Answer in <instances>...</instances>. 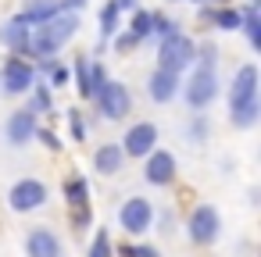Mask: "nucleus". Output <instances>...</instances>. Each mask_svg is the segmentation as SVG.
<instances>
[{
  "label": "nucleus",
  "mask_w": 261,
  "mask_h": 257,
  "mask_svg": "<svg viewBox=\"0 0 261 257\" xmlns=\"http://www.w3.org/2000/svg\"><path fill=\"white\" fill-rule=\"evenodd\" d=\"M104 82H108V75H104V68H100L97 61H93V65H90L86 58L75 61V86H79V97H83V100H93Z\"/></svg>",
  "instance_id": "13"
},
{
  "label": "nucleus",
  "mask_w": 261,
  "mask_h": 257,
  "mask_svg": "<svg viewBox=\"0 0 261 257\" xmlns=\"http://www.w3.org/2000/svg\"><path fill=\"white\" fill-rule=\"evenodd\" d=\"M86 8V0H58V11H79Z\"/></svg>",
  "instance_id": "33"
},
{
  "label": "nucleus",
  "mask_w": 261,
  "mask_h": 257,
  "mask_svg": "<svg viewBox=\"0 0 261 257\" xmlns=\"http://www.w3.org/2000/svg\"><path fill=\"white\" fill-rule=\"evenodd\" d=\"M50 15H58V0H29V4L15 15V22H22L25 29H33V25L47 22Z\"/></svg>",
  "instance_id": "17"
},
{
  "label": "nucleus",
  "mask_w": 261,
  "mask_h": 257,
  "mask_svg": "<svg viewBox=\"0 0 261 257\" xmlns=\"http://www.w3.org/2000/svg\"><path fill=\"white\" fill-rule=\"evenodd\" d=\"M0 43H4V47H11L15 54H22L25 58V43H29V29L22 25V22H4V25H0Z\"/></svg>",
  "instance_id": "18"
},
{
  "label": "nucleus",
  "mask_w": 261,
  "mask_h": 257,
  "mask_svg": "<svg viewBox=\"0 0 261 257\" xmlns=\"http://www.w3.org/2000/svg\"><path fill=\"white\" fill-rule=\"evenodd\" d=\"M182 97H186V104L193 107V111H204L215 97H218V75H215V68H204V65H197V72H193V79L179 90Z\"/></svg>",
  "instance_id": "5"
},
{
  "label": "nucleus",
  "mask_w": 261,
  "mask_h": 257,
  "mask_svg": "<svg viewBox=\"0 0 261 257\" xmlns=\"http://www.w3.org/2000/svg\"><path fill=\"white\" fill-rule=\"evenodd\" d=\"M97 111L108 118V122H122L129 111H133V93H129V86L125 82H115V79H108L100 90H97Z\"/></svg>",
  "instance_id": "4"
},
{
  "label": "nucleus",
  "mask_w": 261,
  "mask_h": 257,
  "mask_svg": "<svg viewBox=\"0 0 261 257\" xmlns=\"http://www.w3.org/2000/svg\"><path fill=\"white\" fill-rule=\"evenodd\" d=\"M118 8H115V0L111 4H104V11H100V40H111L115 33H118Z\"/></svg>",
  "instance_id": "25"
},
{
  "label": "nucleus",
  "mask_w": 261,
  "mask_h": 257,
  "mask_svg": "<svg viewBox=\"0 0 261 257\" xmlns=\"http://www.w3.org/2000/svg\"><path fill=\"white\" fill-rule=\"evenodd\" d=\"M40 72H47V75H50V90H65V86H68V79H72L68 65H58L54 58H40Z\"/></svg>",
  "instance_id": "20"
},
{
  "label": "nucleus",
  "mask_w": 261,
  "mask_h": 257,
  "mask_svg": "<svg viewBox=\"0 0 261 257\" xmlns=\"http://www.w3.org/2000/svg\"><path fill=\"white\" fill-rule=\"evenodd\" d=\"M79 29V15L75 11H58L47 22L29 29V43H25V58H54Z\"/></svg>",
  "instance_id": "1"
},
{
  "label": "nucleus",
  "mask_w": 261,
  "mask_h": 257,
  "mask_svg": "<svg viewBox=\"0 0 261 257\" xmlns=\"http://www.w3.org/2000/svg\"><path fill=\"white\" fill-rule=\"evenodd\" d=\"M90 257H111V239H108V232L100 229L97 236H93V246H90Z\"/></svg>",
  "instance_id": "26"
},
{
  "label": "nucleus",
  "mask_w": 261,
  "mask_h": 257,
  "mask_svg": "<svg viewBox=\"0 0 261 257\" xmlns=\"http://www.w3.org/2000/svg\"><path fill=\"white\" fill-rule=\"evenodd\" d=\"M0 82H4V93L8 97H22L36 82V65H29L22 54H15V58L4 61V75H0Z\"/></svg>",
  "instance_id": "8"
},
{
  "label": "nucleus",
  "mask_w": 261,
  "mask_h": 257,
  "mask_svg": "<svg viewBox=\"0 0 261 257\" xmlns=\"http://www.w3.org/2000/svg\"><path fill=\"white\" fill-rule=\"evenodd\" d=\"M65 196L72 207H90V182L86 179H68L65 182Z\"/></svg>",
  "instance_id": "21"
},
{
  "label": "nucleus",
  "mask_w": 261,
  "mask_h": 257,
  "mask_svg": "<svg viewBox=\"0 0 261 257\" xmlns=\"http://www.w3.org/2000/svg\"><path fill=\"white\" fill-rule=\"evenodd\" d=\"M129 33L136 36V40H150L154 36V15L150 11H133V22H129Z\"/></svg>",
  "instance_id": "22"
},
{
  "label": "nucleus",
  "mask_w": 261,
  "mask_h": 257,
  "mask_svg": "<svg viewBox=\"0 0 261 257\" xmlns=\"http://www.w3.org/2000/svg\"><path fill=\"white\" fill-rule=\"evenodd\" d=\"M25 253H29V257H61L65 246H61L58 232H50V229H33V232L25 236Z\"/></svg>",
  "instance_id": "15"
},
{
  "label": "nucleus",
  "mask_w": 261,
  "mask_h": 257,
  "mask_svg": "<svg viewBox=\"0 0 261 257\" xmlns=\"http://www.w3.org/2000/svg\"><path fill=\"white\" fill-rule=\"evenodd\" d=\"M122 154L125 157H147L154 147H158V125L154 122H136L129 125V132L122 136Z\"/></svg>",
  "instance_id": "9"
},
{
  "label": "nucleus",
  "mask_w": 261,
  "mask_h": 257,
  "mask_svg": "<svg viewBox=\"0 0 261 257\" xmlns=\"http://www.w3.org/2000/svg\"><path fill=\"white\" fill-rule=\"evenodd\" d=\"M29 93H33V97H29V111H33V115H47V111H50V90H47L43 82H33Z\"/></svg>",
  "instance_id": "24"
},
{
  "label": "nucleus",
  "mask_w": 261,
  "mask_h": 257,
  "mask_svg": "<svg viewBox=\"0 0 261 257\" xmlns=\"http://www.w3.org/2000/svg\"><path fill=\"white\" fill-rule=\"evenodd\" d=\"M4 136H8L11 147H25V143L36 136V115H33L29 107L15 111V115L8 118V125H4Z\"/></svg>",
  "instance_id": "14"
},
{
  "label": "nucleus",
  "mask_w": 261,
  "mask_h": 257,
  "mask_svg": "<svg viewBox=\"0 0 261 257\" xmlns=\"http://www.w3.org/2000/svg\"><path fill=\"white\" fill-rule=\"evenodd\" d=\"M175 172H179V164H175V154H168V150H150L147 157H143V179L150 182V186H168V182H175Z\"/></svg>",
  "instance_id": "10"
},
{
  "label": "nucleus",
  "mask_w": 261,
  "mask_h": 257,
  "mask_svg": "<svg viewBox=\"0 0 261 257\" xmlns=\"http://www.w3.org/2000/svg\"><path fill=\"white\" fill-rule=\"evenodd\" d=\"M118 221L129 236H143L147 229H154V204L147 196H129L118 207Z\"/></svg>",
  "instance_id": "6"
},
{
  "label": "nucleus",
  "mask_w": 261,
  "mask_h": 257,
  "mask_svg": "<svg viewBox=\"0 0 261 257\" xmlns=\"http://www.w3.org/2000/svg\"><path fill=\"white\" fill-rule=\"evenodd\" d=\"M175 29H179L175 22H168V18L154 15V36H168V33H175Z\"/></svg>",
  "instance_id": "28"
},
{
  "label": "nucleus",
  "mask_w": 261,
  "mask_h": 257,
  "mask_svg": "<svg viewBox=\"0 0 261 257\" xmlns=\"http://www.w3.org/2000/svg\"><path fill=\"white\" fill-rule=\"evenodd\" d=\"M118 11H136V0H115Z\"/></svg>",
  "instance_id": "36"
},
{
  "label": "nucleus",
  "mask_w": 261,
  "mask_h": 257,
  "mask_svg": "<svg viewBox=\"0 0 261 257\" xmlns=\"http://www.w3.org/2000/svg\"><path fill=\"white\" fill-rule=\"evenodd\" d=\"M47 182H40V179H22V182H15L11 189H8V204H11V211H18V214H25V211H40L43 204H47Z\"/></svg>",
  "instance_id": "7"
},
{
  "label": "nucleus",
  "mask_w": 261,
  "mask_h": 257,
  "mask_svg": "<svg viewBox=\"0 0 261 257\" xmlns=\"http://www.w3.org/2000/svg\"><path fill=\"white\" fill-rule=\"evenodd\" d=\"M200 15H207L218 29H225V33H236L240 29V22H243V11H236V8H218V11H200Z\"/></svg>",
  "instance_id": "19"
},
{
  "label": "nucleus",
  "mask_w": 261,
  "mask_h": 257,
  "mask_svg": "<svg viewBox=\"0 0 261 257\" xmlns=\"http://www.w3.org/2000/svg\"><path fill=\"white\" fill-rule=\"evenodd\" d=\"M193 136H197V139L207 136V122H204V118H193Z\"/></svg>",
  "instance_id": "34"
},
{
  "label": "nucleus",
  "mask_w": 261,
  "mask_h": 257,
  "mask_svg": "<svg viewBox=\"0 0 261 257\" xmlns=\"http://www.w3.org/2000/svg\"><path fill=\"white\" fill-rule=\"evenodd\" d=\"M72 225H75V229H86V225H90V207H75Z\"/></svg>",
  "instance_id": "31"
},
{
  "label": "nucleus",
  "mask_w": 261,
  "mask_h": 257,
  "mask_svg": "<svg viewBox=\"0 0 261 257\" xmlns=\"http://www.w3.org/2000/svg\"><path fill=\"white\" fill-rule=\"evenodd\" d=\"M215 54H218V50H215V43H204V47L197 50V61H200L204 68H215V61H218Z\"/></svg>",
  "instance_id": "27"
},
{
  "label": "nucleus",
  "mask_w": 261,
  "mask_h": 257,
  "mask_svg": "<svg viewBox=\"0 0 261 257\" xmlns=\"http://www.w3.org/2000/svg\"><path fill=\"white\" fill-rule=\"evenodd\" d=\"M197 61V43L186 36V33H168L161 36V47H158V68H168V72H186L190 65Z\"/></svg>",
  "instance_id": "3"
},
{
  "label": "nucleus",
  "mask_w": 261,
  "mask_h": 257,
  "mask_svg": "<svg viewBox=\"0 0 261 257\" xmlns=\"http://www.w3.org/2000/svg\"><path fill=\"white\" fill-rule=\"evenodd\" d=\"M190 239L193 243H200V246H207V243H215L218 239V229H222V221H218V211L211 207V204H200V207H193V214H190Z\"/></svg>",
  "instance_id": "11"
},
{
  "label": "nucleus",
  "mask_w": 261,
  "mask_h": 257,
  "mask_svg": "<svg viewBox=\"0 0 261 257\" xmlns=\"http://www.w3.org/2000/svg\"><path fill=\"white\" fill-rule=\"evenodd\" d=\"M122 164H125V154H122L118 143H100V147H97V154H93V168H97L100 175H118Z\"/></svg>",
  "instance_id": "16"
},
{
  "label": "nucleus",
  "mask_w": 261,
  "mask_h": 257,
  "mask_svg": "<svg viewBox=\"0 0 261 257\" xmlns=\"http://www.w3.org/2000/svg\"><path fill=\"white\" fill-rule=\"evenodd\" d=\"M240 29L247 33L250 47L257 50V47H261V18H257V8H254V4H250V8L243 11V22H240Z\"/></svg>",
  "instance_id": "23"
},
{
  "label": "nucleus",
  "mask_w": 261,
  "mask_h": 257,
  "mask_svg": "<svg viewBox=\"0 0 261 257\" xmlns=\"http://www.w3.org/2000/svg\"><path fill=\"white\" fill-rule=\"evenodd\" d=\"M133 257H158L154 246H133Z\"/></svg>",
  "instance_id": "35"
},
{
  "label": "nucleus",
  "mask_w": 261,
  "mask_h": 257,
  "mask_svg": "<svg viewBox=\"0 0 261 257\" xmlns=\"http://www.w3.org/2000/svg\"><path fill=\"white\" fill-rule=\"evenodd\" d=\"M257 115H261L257 68L254 65H243L232 75V86H229V122L240 125V129H250V125H257Z\"/></svg>",
  "instance_id": "2"
},
{
  "label": "nucleus",
  "mask_w": 261,
  "mask_h": 257,
  "mask_svg": "<svg viewBox=\"0 0 261 257\" xmlns=\"http://www.w3.org/2000/svg\"><path fill=\"white\" fill-rule=\"evenodd\" d=\"M36 136H40V139H43V143H47L50 150H61V139H58V136H54L50 129H36Z\"/></svg>",
  "instance_id": "30"
},
{
  "label": "nucleus",
  "mask_w": 261,
  "mask_h": 257,
  "mask_svg": "<svg viewBox=\"0 0 261 257\" xmlns=\"http://www.w3.org/2000/svg\"><path fill=\"white\" fill-rule=\"evenodd\" d=\"M68 118H72V132H75V139H86V125H83V115H79V111H68Z\"/></svg>",
  "instance_id": "29"
},
{
  "label": "nucleus",
  "mask_w": 261,
  "mask_h": 257,
  "mask_svg": "<svg viewBox=\"0 0 261 257\" xmlns=\"http://www.w3.org/2000/svg\"><path fill=\"white\" fill-rule=\"evenodd\" d=\"M136 43H140V40H136L133 33H125V36H118V40H115V50H133Z\"/></svg>",
  "instance_id": "32"
},
{
  "label": "nucleus",
  "mask_w": 261,
  "mask_h": 257,
  "mask_svg": "<svg viewBox=\"0 0 261 257\" xmlns=\"http://www.w3.org/2000/svg\"><path fill=\"white\" fill-rule=\"evenodd\" d=\"M179 90H182L179 72L154 68V72H150V79H147V93H150V100H158V104H172V100L179 97Z\"/></svg>",
  "instance_id": "12"
}]
</instances>
